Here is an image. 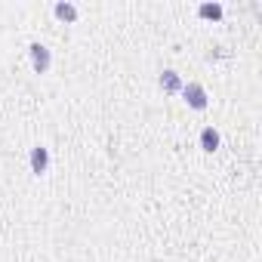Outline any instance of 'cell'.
Listing matches in <instances>:
<instances>
[{
	"label": "cell",
	"mask_w": 262,
	"mask_h": 262,
	"mask_svg": "<svg viewBox=\"0 0 262 262\" xmlns=\"http://www.w3.org/2000/svg\"><path fill=\"white\" fill-rule=\"evenodd\" d=\"M47 167H50V155H47V148H43V145L31 148V170L40 176V173H47Z\"/></svg>",
	"instance_id": "3957f363"
},
{
	"label": "cell",
	"mask_w": 262,
	"mask_h": 262,
	"mask_svg": "<svg viewBox=\"0 0 262 262\" xmlns=\"http://www.w3.org/2000/svg\"><path fill=\"white\" fill-rule=\"evenodd\" d=\"M201 16H207V19H219V16H222V7H216V4H213V7L204 4V7H201Z\"/></svg>",
	"instance_id": "52a82bcc"
},
{
	"label": "cell",
	"mask_w": 262,
	"mask_h": 262,
	"mask_svg": "<svg viewBox=\"0 0 262 262\" xmlns=\"http://www.w3.org/2000/svg\"><path fill=\"white\" fill-rule=\"evenodd\" d=\"M56 16L65 19V22H74V19H77V10H74L71 4H59V7H56Z\"/></svg>",
	"instance_id": "8992f818"
},
{
	"label": "cell",
	"mask_w": 262,
	"mask_h": 262,
	"mask_svg": "<svg viewBox=\"0 0 262 262\" xmlns=\"http://www.w3.org/2000/svg\"><path fill=\"white\" fill-rule=\"evenodd\" d=\"M201 148H204V151H216V148H219V133H216L213 126H207L204 133H201Z\"/></svg>",
	"instance_id": "277c9868"
},
{
	"label": "cell",
	"mask_w": 262,
	"mask_h": 262,
	"mask_svg": "<svg viewBox=\"0 0 262 262\" xmlns=\"http://www.w3.org/2000/svg\"><path fill=\"white\" fill-rule=\"evenodd\" d=\"M182 96H185V102L191 105V108H207V93H204V86L201 83H188L185 90H182Z\"/></svg>",
	"instance_id": "6da1fadb"
},
{
	"label": "cell",
	"mask_w": 262,
	"mask_h": 262,
	"mask_svg": "<svg viewBox=\"0 0 262 262\" xmlns=\"http://www.w3.org/2000/svg\"><path fill=\"white\" fill-rule=\"evenodd\" d=\"M31 62H34V71H47L50 68V50L43 43H31Z\"/></svg>",
	"instance_id": "7a4b0ae2"
},
{
	"label": "cell",
	"mask_w": 262,
	"mask_h": 262,
	"mask_svg": "<svg viewBox=\"0 0 262 262\" xmlns=\"http://www.w3.org/2000/svg\"><path fill=\"white\" fill-rule=\"evenodd\" d=\"M161 86H164L167 93L179 90V77H176V71H164V74H161Z\"/></svg>",
	"instance_id": "5b68a950"
}]
</instances>
